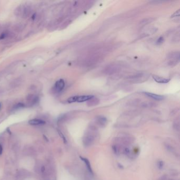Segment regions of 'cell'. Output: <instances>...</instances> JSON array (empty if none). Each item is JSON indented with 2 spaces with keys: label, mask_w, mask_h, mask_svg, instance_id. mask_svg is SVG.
Segmentation results:
<instances>
[{
  "label": "cell",
  "mask_w": 180,
  "mask_h": 180,
  "mask_svg": "<svg viewBox=\"0 0 180 180\" xmlns=\"http://www.w3.org/2000/svg\"><path fill=\"white\" fill-rule=\"evenodd\" d=\"M168 58L170 59L169 64H172L174 63H176V62L179 60V52H171V54L169 55Z\"/></svg>",
  "instance_id": "cell-1"
},
{
  "label": "cell",
  "mask_w": 180,
  "mask_h": 180,
  "mask_svg": "<svg viewBox=\"0 0 180 180\" xmlns=\"http://www.w3.org/2000/svg\"><path fill=\"white\" fill-rule=\"evenodd\" d=\"M65 86V83L63 79H60L58 80L55 84L54 89L57 92H60L63 90Z\"/></svg>",
  "instance_id": "cell-2"
},
{
  "label": "cell",
  "mask_w": 180,
  "mask_h": 180,
  "mask_svg": "<svg viewBox=\"0 0 180 180\" xmlns=\"http://www.w3.org/2000/svg\"><path fill=\"white\" fill-rule=\"evenodd\" d=\"M93 96L91 95H84V96H77V99H76V102H79L81 103L84 102V101H88L91 98H93Z\"/></svg>",
  "instance_id": "cell-3"
},
{
  "label": "cell",
  "mask_w": 180,
  "mask_h": 180,
  "mask_svg": "<svg viewBox=\"0 0 180 180\" xmlns=\"http://www.w3.org/2000/svg\"><path fill=\"white\" fill-rule=\"evenodd\" d=\"M153 78L154 80L156 82L160 84H166L168 83L169 81V79H166V78H163L162 77H159L158 76H153Z\"/></svg>",
  "instance_id": "cell-4"
},
{
  "label": "cell",
  "mask_w": 180,
  "mask_h": 180,
  "mask_svg": "<svg viewBox=\"0 0 180 180\" xmlns=\"http://www.w3.org/2000/svg\"><path fill=\"white\" fill-rule=\"evenodd\" d=\"M45 123L44 120L40 119H33L29 121V124L31 125H40Z\"/></svg>",
  "instance_id": "cell-5"
},
{
  "label": "cell",
  "mask_w": 180,
  "mask_h": 180,
  "mask_svg": "<svg viewBox=\"0 0 180 180\" xmlns=\"http://www.w3.org/2000/svg\"><path fill=\"white\" fill-rule=\"evenodd\" d=\"M144 94L149 98H151L152 99L156 100H161L163 99L164 98V97L163 96L159 95L154 94L150 93H145Z\"/></svg>",
  "instance_id": "cell-6"
},
{
  "label": "cell",
  "mask_w": 180,
  "mask_h": 180,
  "mask_svg": "<svg viewBox=\"0 0 180 180\" xmlns=\"http://www.w3.org/2000/svg\"><path fill=\"white\" fill-rule=\"evenodd\" d=\"M118 68L117 67L115 66H112L110 67H108L106 69V73L107 74H112L114 73H115L118 70Z\"/></svg>",
  "instance_id": "cell-7"
},
{
  "label": "cell",
  "mask_w": 180,
  "mask_h": 180,
  "mask_svg": "<svg viewBox=\"0 0 180 180\" xmlns=\"http://www.w3.org/2000/svg\"><path fill=\"white\" fill-rule=\"evenodd\" d=\"M83 159V161L85 162V163H86V165H87V166L88 167V169H89V171H90V172H92V170H91V168H90V163H89V162H88V160L87 159H85V158H82L81 159Z\"/></svg>",
  "instance_id": "cell-8"
},
{
  "label": "cell",
  "mask_w": 180,
  "mask_h": 180,
  "mask_svg": "<svg viewBox=\"0 0 180 180\" xmlns=\"http://www.w3.org/2000/svg\"><path fill=\"white\" fill-rule=\"evenodd\" d=\"M164 42V39L162 37H160L158 39V40L156 41L157 44H161Z\"/></svg>",
  "instance_id": "cell-9"
},
{
  "label": "cell",
  "mask_w": 180,
  "mask_h": 180,
  "mask_svg": "<svg viewBox=\"0 0 180 180\" xmlns=\"http://www.w3.org/2000/svg\"><path fill=\"white\" fill-rule=\"evenodd\" d=\"M24 107V105L23 104H21V103H19L18 105H16L15 106L16 109L20 108H22V107Z\"/></svg>",
  "instance_id": "cell-10"
},
{
  "label": "cell",
  "mask_w": 180,
  "mask_h": 180,
  "mask_svg": "<svg viewBox=\"0 0 180 180\" xmlns=\"http://www.w3.org/2000/svg\"><path fill=\"white\" fill-rule=\"evenodd\" d=\"M6 37V33H3L2 35L0 36V39H3Z\"/></svg>",
  "instance_id": "cell-11"
},
{
  "label": "cell",
  "mask_w": 180,
  "mask_h": 180,
  "mask_svg": "<svg viewBox=\"0 0 180 180\" xmlns=\"http://www.w3.org/2000/svg\"><path fill=\"white\" fill-rule=\"evenodd\" d=\"M2 150H3V148H2V145H0V155L2 154Z\"/></svg>",
  "instance_id": "cell-12"
},
{
  "label": "cell",
  "mask_w": 180,
  "mask_h": 180,
  "mask_svg": "<svg viewBox=\"0 0 180 180\" xmlns=\"http://www.w3.org/2000/svg\"><path fill=\"white\" fill-rule=\"evenodd\" d=\"M44 170H45L44 167V166H42V168H41V171H42V172H44Z\"/></svg>",
  "instance_id": "cell-13"
},
{
  "label": "cell",
  "mask_w": 180,
  "mask_h": 180,
  "mask_svg": "<svg viewBox=\"0 0 180 180\" xmlns=\"http://www.w3.org/2000/svg\"><path fill=\"white\" fill-rule=\"evenodd\" d=\"M1 104L0 103V109H1Z\"/></svg>",
  "instance_id": "cell-14"
}]
</instances>
